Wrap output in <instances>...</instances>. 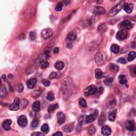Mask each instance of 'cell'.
I'll return each mask as SVG.
<instances>
[{
	"mask_svg": "<svg viewBox=\"0 0 136 136\" xmlns=\"http://www.w3.org/2000/svg\"><path fill=\"white\" fill-rule=\"evenodd\" d=\"M40 67L43 69H45L49 66V63L46 60H43L40 62Z\"/></svg>",
	"mask_w": 136,
	"mask_h": 136,
	"instance_id": "4dcf8cb0",
	"label": "cell"
},
{
	"mask_svg": "<svg viewBox=\"0 0 136 136\" xmlns=\"http://www.w3.org/2000/svg\"><path fill=\"white\" fill-rule=\"evenodd\" d=\"M95 74V77L97 79H101L103 77V72L101 69H96Z\"/></svg>",
	"mask_w": 136,
	"mask_h": 136,
	"instance_id": "7402d4cb",
	"label": "cell"
},
{
	"mask_svg": "<svg viewBox=\"0 0 136 136\" xmlns=\"http://www.w3.org/2000/svg\"><path fill=\"white\" fill-rule=\"evenodd\" d=\"M102 133L104 136H109L111 134L110 128L106 125H104L102 128Z\"/></svg>",
	"mask_w": 136,
	"mask_h": 136,
	"instance_id": "5bb4252c",
	"label": "cell"
},
{
	"mask_svg": "<svg viewBox=\"0 0 136 136\" xmlns=\"http://www.w3.org/2000/svg\"><path fill=\"white\" fill-rule=\"evenodd\" d=\"M97 92V88H96V87L94 85H91V86L87 87L85 90V95L87 96H91L96 94Z\"/></svg>",
	"mask_w": 136,
	"mask_h": 136,
	"instance_id": "3957f363",
	"label": "cell"
},
{
	"mask_svg": "<svg viewBox=\"0 0 136 136\" xmlns=\"http://www.w3.org/2000/svg\"><path fill=\"white\" fill-rule=\"evenodd\" d=\"M118 62H119V63H122V64H125V63H127V61L125 60V58L121 57V58H120V59H118Z\"/></svg>",
	"mask_w": 136,
	"mask_h": 136,
	"instance_id": "bcb514c9",
	"label": "cell"
},
{
	"mask_svg": "<svg viewBox=\"0 0 136 136\" xmlns=\"http://www.w3.org/2000/svg\"><path fill=\"white\" fill-rule=\"evenodd\" d=\"M57 121L58 122L60 125H62V124L64 123L65 121V116L63 113L62 112H60L58 113L57 114Z\"/></svg>",
	"mask_w": 136,
	"mask_h": 136,
	"instance_id": "7c38bea8",
	"label": "cell"
},
{
	"mask_svg": "<svg viewBox=\"0 0 136 136\" xmlns=\"http://www.w3.org/2000/svg\"><path fill=\"white\" fill-rule=\"evenodd\" d=\"M79 103L80 104V105L83 108H86L87 106V104L86 101L83 98H81L79 99Z\"/></svg>",
	"mask_w": 136,
	"mask_h": 136,
	"instance_id": "e575fe53",
	"label": "cell"
},
{
	"mask_svg": "<svg viewBox=\"0 0 136 136\" xmlns=\"http://www.w3.org/2000/svg\"><path fill=\"white\" fill-rule=\"evenodd\" d=\"M111 50L114 54H117L119 52V51H120V47L117 45L113 44L111 46Z\"/></svg>",
	"mask_w": 136,
	"mask_h": 136,
	"instance_id": "4316f807",
	"label": "cell"
},
{
	"mask_svg": "<svg viewBox=\"0 0 136 136\" xmlns=\"http://www.w3.org/2000/svg\"><path fill=\"white\" fill-rule=\"evenodd\" d=\"M95 62L96 64L98 65H101L103 63V55L101 53L98 52L97 53L95 57Z\"/></svg>",
	"mask_w": 136,
	"mask_h": 136,
	"instance_id": "9c48e42d",
	"label": "cell"
},
{
	"mask_svg": "<svg viewBox=\"0 0 136 136\" xmlns=\"http://www.w3.org/2000/svg\"><path fill=\"white\" fill-rule=\"evenodd\" d=\"M108 29V27L105 23H101L99 25L97 28V30L99 33H103Z\"/></svg>",
	"mask_w": 136,
	"mask_h": 136,
	"instance_id": "ac0fdd59",
	"label": "cell"
},
{
	"mask_svg": "<svg viewBox=\"0 0 136 136\" xmlns=\"http://www.w3.org/2000/svg\"><path fill=\"white\" fill-rule=\"evenodd\" d=\"M74 124L73 123H69V125H65L63 127V130L65 132H70L74 129Z\"/></svg>",
	"mask_w": 136,
	"mask_h": 136,
	"instance_id": "e0dca14e",
	"label": "cell"
},
{
	"mask_svg": "<svg viewBox=\"0 0 136 136\" xmlns=\"http://www.w3.org/2000/svg\"><path fill=\"white\" fill-rule=\"evenodd\" d=\"M41 93H42V91H41L40 89H37L36 90V91H33V96L34 97L37 98V97H38V96H40V95L41 94Z\"/></svg>",
	"mask_w": 136,
	"mask_h": 136,
	"instance_id": "f35d334b",
	"label": "cell"
},
{
	"mask_svg": "<svg viewBox=\"0 0 136 136\" xmlns=\"http://www.w3.org/2000/svg\"><path fill=\"white\" fill-rule=\"evenodd\" d=\"M17 91H18L20 92V93H21V92H23V89H24L23 85L21 83L18 84L17 86Z\"/></svg>",
	"mask_w": 136,
	"mask_h": 136,
	"instance_id": "7bdbcfd3",
	"label": "cell"
},
{
	"mask_svg": "<svg viewBox=\"0 0 136 136\" xmlns=\"http://www.w3.org/2000/svg\"><path fill=\"white\" fill-rule=\"evenodd\" d=\"M36 37H37V34H36V32L34 31H31L29 33V38L31 40H36Z\"/></svg>",
	"mask_w": 136,
	"mask_h": 136,
	"instance_id": "ab89813d",
	"label": "cell"
},
{
	"mask_svg": "<svg viewBox=\"0 0 136 136\" xmlns=\"http://www.w3.org/2000/svg\"><path fill=\"white\" fill-rule=\"evenodd\" d=\"M128 33L127 31L124 30H119L116 34V38L119 40H123L127 38Z\"/></svg>",
	"mask_w": 136,
	"mask_h": 136,
	"instance_id": "8992f818",
	"label": "cell"
},
{
	"mask_svg": "<svg viewBox=\"0 0 136 136\" xmlns=\"http://www.w3.org/2000/svg\"><path fill=\"white\" fill-rule=\"evenodd\" d=\"M125 4V1H120L110 11L108 14V17H113L115 16L116 14H117L119 13V12H120L121 10V9L123 8Z\"/></svg>",
	"mask_w": 136,
	"mask_h": 136,
	"instance_id": "6da1fadb",
	"label": "cell"
},
{
	"mask_svg": "<svg viewBox=\"0 0 136 136\" xmlns=\"http://www.w3.org/2000/svg\"><path fill=\"white\" fill-rule=\"evenodd\" d=\"M2 79H3V80L4 81H6V76L5 74H3V76H2Z\"/></svg>",
	"mask_w": 136,
	"mask_h": 136,
	"instance_id": "816d5d0a",
	"label": "cell"
},
{
	"mask_svg": "<svg viewBox=\"0 0 136 136\" xmlns=\"http://www.w3.org/2000/svg\"><path fill=\"white\" fill-rule=\"evenodd\" d=\"M136 57V53L135 52H130L128 54V61L129 62L132 61Z\"/></svg>",
	"mask_w": 136,
	"mask_h": 136,
	"instance_id": "83f0119b",
	"label": "cell"
},
{
	"mask_svg": "<svg viewBox=\"0 0 136 136\" xmlns=\"http://www.w3.org/2000/svg\"><path fill=\"white\" fill-rule=\"evenodd\" d=\"M119 82L122 85L127 84V80L126 79V77L125 75H120L119 77Z\"/></svg>",
	"mask_w": 136,
	"mask_h": 136,
	"instance_id": "f1b7e54d",
	"label": "cell"
},
{
	"mask_svg": "<svg viewBox=\"0 0 136 136\" xmlns=\"http://www.w3.org/2000/svg\"><path fill=\"white\" fill-rule=\"evenodd\" d=\"M31 136H45L44 135H43V133H40V132H34L31 134Z\"/></svg>",
	"mask_w": 136,
	"mask_h": 136,
	"instance_id": "c3c4849f",
	"label": "cell"
},
{
	"mask_svg": "<svg viewBox=\"0 0 136 136\" xmlns=\"http://www.w3.org/2000/svg\"><path fill=\"white\" fill-rule=\"evenodd\" d=\"M53 30L50 28H45L41 31V36L44 40H47L52 37L53 35Z\"/></svg>",
	"mask_w": 136,
	"mask_h": 136,
	"instance_id": "7a4b0ae2",
	"label": "cell"
},
{
	"mask_svg": "<svg viewBox=\"0 0 136 136\" xmlns=\"http://www.w3.org/2000/svg\"><path fill=\"white\" fill-rule=\"evenodd\" d=\"M46 98H47V100H48L49 101H54V99H55V96H54V94H53L52 92H51V91L48 92V93L47 94Z\"/></svg>",
	"mask_w": 136,
	"mask_h": 136,
	"instance_id": "d6a6232c",
	"label": "cell"
},
{
	"mask_svg": "<svg viewBox=\"0 0 136 136\" xmlns=\"http://www.w3.org/2000/svg\"><path fill=\"white\" fill-rule=\"evenodd\" d=\"M106 116L105 115V114L104 113H102L101 115L100 116V117L99 118L98 120V123L100 125H103V124L105 123V121H106Z\"/></svg>",
	"mask_w": 136,
	"mask_h": 136,
	"instance_id": "cb8c5ba5",
	"label": "cell"
},
{
	"mask_svg": "<svg viewBox=\"0 0 136 136\" xmlns=\"http://www.w3.org/2000/svg\"><path fill=\"white\" fill-rule=\"evenodd\" d=\"M110 69H112V70H113L114 71H118L119 69V67L118 65L114 64L113 63H111L110 64Z\"/></svg>",
	"mask_w": 136,
	"mask_h": 136,
	"instance_id": "60d3db41",
	"label": "cell"
},
{
	"mask_svg": "<svg viewBox=\"0 0 136 136\" xmlns=\"http://www.w3.org/2000/svg\"><path fill=\"white\" fill-rule=\"evenodd\" d=\"M7 91L6 87L3 86H1V89H0V96L1 98H4L6 96Z\"/></svg>",
	"mask_w": 136,
	"mask_h": 136,
	"instance_id": "d4e9b609",
	"label": "cell"
},
{
	"mask_svg": "<svg viewBox=\"0 0 136 136\" xmlns=\"http://www.w3.org/2000/svg\"><path fill=\"white\" fill-rule=\"evenodd\" d=\"M59 107V105L57 104H53L49 106L48 108V112L49 113H52L54 112L56 109H57Z\"/></svg>",
	"mask_w": 136,
	"mask_h": 136,
	"instance_id": "603a6c76",
	"label": "cell"
},
{
	"mask_svg": "<svg viewBox=\"0 0 136 136\" xmlns=\"http://www.w3.org/2000/svg\"><path fill=\"white\" fill-rule=\"evenodd\" d=\"M37 84V80L35 78H31L27 82V85L29 88L33 89L35 87Z\"/></svg>",
	"mask_w": 136,
	"mask_h": 136,
	"instance_id": "30bf717a",
	"label": "cell"
},
{
	"mask_svg": "<svg viewBox=\"0 0 136 136\" xmlns=\"http://www.w3.org/2000/svg\"><path fill=\"white\" fill-rule=\"evenodd\" d=\"M93 12L95 14H100V15H102V14H104L105 13V9L102 6H96L94 9Z\"/></svg>",
	"mask_w": 136,
	"mask_h": 136,
	"instance_id": "8fae6325",
	"label": "cell"
},
{
	"mask_svg": "<svg viewBox=\"0 0 136 136\" xmlns=\"http://www.w3.org/2000/svg\"><path fill=\"white\" fill-rule=\"evenodd\" d=\"M54 67L57 70H61L64 67V62L62 61H57L55 63L54 65Z\"/></svg>",
	"mask_w": 136,
	"mask_h": 136,
	"instance_id": "ffe728a7",
	"label": "cell"
},
{
	"mask_svg": "<svg viewBox=\"0 0 136 136\" xmlns=\"http://www.w3.org/2000/svg\"><path fill=\"white\" fill-rule=\"evenodd\" d=\"M28 104V102L26 99H22L21 102H20V105L22 108H26Z\"/></svg>",
	"mask_w": 136,
	"mask_h": 136,
	"instance_id": "74e56055",
	"label": "cell"
},
{
	"mask_svg": "<svg viewBox=\"0 0 136 136\" xmlns=\"http://www.w3.org/2000/svg\"><path fill=\"white\" fill-rule=\"evenodd\" d=\"M133 8V4L131 3H125L123 6V9L125 10V11L128 13H130L132 12Z\"/></svg>",
	"mask_w": 136,
	"mask_h": 136,
	"instance_id": "9a60e30c",
	"label": "cell"
},
{
	"mask_svg": "<svg viewBox=\"0 0 136 136\" xmlns=\"http://www.w3.org/2000/svg\"><path fill=\"white\" fill-rule=\"evenodd\" d=\"M63 6V3L62 2H58V3L57 4V6H56L55 8V10L57 11H61L62 10Z\"/></svg>",
	"mask_w": 136,
	"mask_h": 136,
	"instance_id": "8d00e7d4",
	"label": "cell"
},
{
	"mask_svg": "<svg viewBox=\"0 0 136 136\" xmlns=\"http://www.w3.org/2000/svg\"><path fill=\"white\" fill-rule=\"evenodd\" d=\"M133 72H134L135 74H136V67L134 68V69H133Z\"/></svg>",
	"mask_w": 136,
	"mask_h": 136,
	"instance_id": "db71d44e",
	"label": "cell"
},
{
	"mask_svg": "<svg viewBox=\"0 0 136 136\" xmlns=\"http://www.w3.org/2000/svg\"><path fill=\"white\" fill-rule=\"evenodd\" d=\"M113 79L112 78H108L105 79L104 81V82L107 86H111L113 83Z\"/></svg>",
	"mask_w": 136,
	"mask_h": 136,
	"instance_id": "836d02e7",
	"label": "cell"
},
{
	"mask_svg": "<svg viewBox=\"0 0 136 136\" xmlns=\"http://www.w3.org/2000/svg\"><path fill=\"white\" fill-rule=\"evenodd\" d=\"M59 48L58 47H56L54 50V53H55V54H57V53L58 52H59Z\"/></svg>",
	"mask_w": 136,
	"mask_h": 136,
	"instance_id": "f907efd6",
	"label": "cell"
},
{
	"mask_svg": "<svg viewBox=\"0 0 136 136\" xmlns=\"http://www.w3.org/2000/svg\"><path fill=\"white\" fill-rule=\"evenodd\" d=\"M62 133L60 131H57V132H55L54 135H53V136H62Z\"/></svg>",
	"mask_w": 136,
	"mask_h": 136,
	"instance_id": "681fc988",
	"label": "cell"
},
{
	"mask_svg": "<svg viewBox=\"0 0 136 136\" xmlns=\"http://www.w3.org/2000/svg\"><path fill=\"white\" fill-rule=\"evenodd\" d=\"M126 128L127 130L129 131H133L135 130V124L131 121H128L126 123Z\"/></svg>",
	"mask_w": 136,
	"mask_h": 136,
	"instance_id": "d6986e66",
	"label": "cell"
},
{
	"mask_svg": "<svg viewBox=\"0 0 136 136\" xmlns=\"http://www.w3.org/2000/svg\"><path fill=\"white\" fill-rule=\"evenodd\" d=\"M116 115V110H114L110 113L108 115V120L111 121H114L115 120Z\"/></svg>",
	"mask_w": 136,
	"mask_h": 136,
	"instance_id": "484cf974",
	"label": "cell"
},
{
	"mask_svg": "<svg viewBox=\"0 0 136 136\" xmlns=\"http://www.w3.org/2000/svg\"><path fill=\"white\" fill-rule=\"evenodd\" d=\"M77 34L75 33L74 31H71V32H70L69 34H68V36H67V38H68V40H69L70 41H73L76 40L77 38Z\"/></svg>",
	"mask_w": 136,
	"mask_h": 136,
	"instance_id": "44dd1931",
	"label": "cell"
},
{
	"mask_svg": "<svg viewBox=\"0 0 136 136\" xmlns=\"http://www.w3.org/2000/svg\"><path fill=\"white\" fill-rule=\"evenodd\" d=\"M41 130L44 133H48L50 131V128L49 126L47 124H44L42 125V128H41Z\"/></svg>",
	"mask_w": 136,
	"mask_h": 136,
	"instance_id": "f546056e",
	"label": "cell"
},
{
	"mask_svg": "<svg viewBox=\"0 0 136 136\" xmlns=\"http://www.w3.org/2000/svg\"><path fill=\"white\" fill-rule=\"evenodd\" d=\"M116 102L115 99H113V100L111 101L108 104V108H113L116 105Z\"/></svg>",
	"mask_w": 136,
	"mask_h": 136,
	"instance_id": "ee69618b",
	"label": "cell"
},
{
	"mask_svg": "<svg viewBox=\"0 0 136 136\" xmlns=\"http://www.w3.org/2000/svg\"><path fill=\"white\" fill-rule=\"evenodd\" d=\"M12 123V121L11 120H5L3 123V125H2V127H3V129L6 131H9L11 129V125Z\"/></svg>",
	"mask_w": 136,
	"mask_h": 136,
	"instance_id": "4fadbf2b",
	"label": "cell"
},
{
	"mask_svg": "<svg viewBox=\"0 0 136 136\" xmlns=\"http://www.w3.org/2000/svg\"><path fill=\"white\" fill-rule=\"evenodd\" d=\"M135 42H136V39H135Z\"/></svg>",
	"mask_w": 136,
	"mask_h": 136,
	"instance_id": "11a10c76",
	"label": "cell"
},
{
	"mask_svg": "<svg viewBox=\"0 0 136 136\" xmlns=\"http://www.w3.org/2000/svg\"><path fill=\"white\" fill-rule=\"evenodd\" d=\"M32 108L33 111L36 112H40V103L39 101H36L35 102H34V104H33Z\"/></svg>",
	"mask_w": 136,
	"mask_h": 136,
	"instance_id": "2e32d148",
	"label": "cell"
},
{
	"mask_svg": "<svg viewBox=\"0 0 136 136\" xmlns=\"http://www.w3.org/2000/svg\"><path fill=\"white\" fill-rule=\"evenodd\" d=\"M18 123L21 127H25L28 123V120L26 116L25 115H21L18 118Z\"/></svg>",
	"mask_w": 136,
	"mask_h": 136,
	"instance_id": "ba28073f",
	"label": "cell"
},
{
	"mask_svg": "<svg viewBox=\"0 0 136 136\" xmlns=\"http://www.w3.org/2000/svg\"><path fill=\"white\" fill-rule=\"evenodd\" d=\"M19 107H20V102L18 97H16L14 99V102L12 104H11L9 106V109L11 111H16L19 110Z\"/></svg>",
	"mask_w": 136,
	"mask_h": 136,
	"instance_id": "5b68a950",
	"label": "cell"
},
{
	"mask_svg": "<svg viewBox=\"0 0 136 136\" xmlns=\"http://www.w3.org/2000/svg\"><path fill=\"white\" fill-rule=\"evenodd\" d=\"M8 76H9V78H12V77H13L12 75L11 74H9L8 75Z\"/></svg>",
	"mask_w": 136,
	"mask_h": 136,
	"instance_id": "f5cc1de1",
	"label": "cell"
},
{
	"mask_svg": "<svg viewBox=\"0 0 136 136\" xmlns=\"http://www.w3.org/2000/svg\"><path fill=\"white\" fill-rule=\"evenodd\" d=\"M95 131H96L95 128L93 125L90 126V127L88 128V132L90 135L92 136L94 135L95 133Z\"/></svg>",
	"mask_w": 136,
	"mask_h": 136,
	"instance_id": "d590c367",
	"label": "cell"
},
{
	"mask_svg": "<svg viewBox=\"0 0 136 136\" xmlns=\"http://www.w3.org/2000/svg\"><path fill=\"white\" fill-rule=\"evenodd\" d=\"M42 84L44 85V86L45 87H48L50 85V82L47 80L44 79L42 80Z\"/></svg>",
	"mask_w": 136,
	"mask_h": 136,
	"instance_id": "f6af8a7d",
	"label": "cell"
},
{
	"mask_svg": "<svg viewBox=\"0 0 136 136\" xmlns=\"http://www.w3.org/2000/svg\"><path fill=\"white\" fill-rule=\"evenodd\" d=\"M45 58H46V59H49V58H50V57H51L50 51L47 50V51H45Z\"/></svg>",
	"mask_w": 136,
	"mask_h": 136,
	"instance_id": "7dc6e473",
	"label": "cell"
},
{
	"mask_svg": "<svg viewBox=\"0 0 136 136\" xmlns=\"http://www.w3.org/2000/svg\"><path fill=\"white\" fill-rule=\"evenodd\" d=\"M98 112L97 111H95L93 112V113L91 114L88 116H86V123H89L93 122L95 120V119H96L97 116L98 115Z\"/></svg>",
	"mask_w": 136,
	"mask_h": 136,
	"instance_id": "52a82bcc",
	"label": "cell"
},
{
	"mask_svg": "<svg viewBox=\"0 0 136 136\" xmlns=\"http://www.w3.org/2000/svg\"><path fill=\"white\" fill-rule=\"evenodd\" d=\"M132 27V24L130 21L129 20H125L119 24V27L122 29V30H128L131 28Z\"/></svg>",
	"mask_w": 136,
	"mask_h": 136,
	"instance_id": "277c9868",
	"label": "cell"
},
{
	"mask_svg": "<svg viewBox=\"0 0 136 136\" xmlns=\"http://www.w3.org/2000/svg\"><path fill=\"white\" fill-rule=\"evenodd\" d=\"M38 121L37 119H35L31 123V126L33 128H36L38 126Z\"/></svg>",
	"mask_w": 136,
	"mask_h": 136,
	"instance_id": "b9f144b4",
	"label": "cell"
},
{
	"mask_svg": "<svg viewBox=\"0 0 136 136\" xmlns=\"http://www.w3.org/2000/svg\"><path fill=\"white\" fill-rule=\"evenodd\" d=\"M61 76V74L59 72H53L52 73H51L50 75V78L51 79H54L59 78Z\"/></svg>",
	"mask_w": 136,
	"mask_h": 136,
	"instance_id": "1f68e13d",
	"label": "cell"
}]
</instances>
